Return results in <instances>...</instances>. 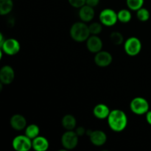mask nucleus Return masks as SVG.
<instances>
[{"instance_id": "nucleus-18", "label": "nucleus", "mask_w": 151, "mask_h": 151, "mask_svg": "<svg viewBox=\"0 0 151 151\" xmlns=\"http://www.w3.org/2000/svg\"><path fill=\"white\" fill-rule=\"evenodd\" d=\"M13 8V0H0V14L5 16L9 14Z\"/></svg>"}, {"instance_id": "nucleus-6", "label": "nucleus", "mask_w": 151, "mask_h": 151, "mask_svg": "<svg viewBox=\"0 0 151 151\" xmlns=\"http://www.w3.org/2000/svg\"><path fill=\"white\" fill-rule=\"evenodd\" d=\"M12 146L16 151H28L32 148V141L26 135H18L12 142Z\"/></svg>"}, {"instance_id": "nucleus-9", "label": "nucleus", "mask_w": 151, "mask_h": 151, "mask_svg": "<svg viewBox=\"0 0 151 151\" xmlns=\"http://www.w3.org/2000/svg\"><path fill=\"white\" fill-rule=\"evenodd\" d=\"M15 72L13 67L9 65L2 66L0 69V81L4 85H9L14 81Z\"/></svg>"}, {"instance_id": "nucleus-21", "label": "nucleus", "mask_w": 151, "mask_h": 151, "mask_svg": "<svg viewBox=\"0 0 151 151\" xmlns=\"http://www.w3.org/2000/svg\"><path fill=\"white\" fill-rule=\"evenodd\" d=\"M145 0H126V4L128 9L133 11H137L143 7Z\"/></svg>"}, {"instance_id": "nucleus-22", "label": "nucleus", "mask_w": 151, "mask_h": 151, "mask_svg": "<svg viewBox=\"0 0 151 151\" xmlns=\"http://www.w3.org/2000/svg\"><path fill=\"white\" fill-rule=\"evenodd\" d=\"M110 40L114 45H121L124 43V36L121 32L115 31L111 33Z\"/></svg>"}, {"instance_id": "nucleus-11", "label": "nucleus", "mask_w": 151, "mask_h": 151, "mask_svg": "<svg viewBox=\"0 0 151 151\" xmlns=\"http://www.w3.org/2000/svg\"><path fill=\"white\" fill-rule=\"evenodd\" d=\"M103 47V43L98 35H90L86 40V47L91 53H97L101 51Z\"/></svg>"}, {"instance_id": "nucleus-25", "label": "nucleus", "mask_w": 151, "mask_h": 151, "mask_svg": "<svg viewBox=\"0 0 151 151\" xmlns=\"http://www.w3.org/2000/svg\"><path fill=\"white\" fill-rule=\"evenodd\" d=\"M69 4L75 8H81L86 4V0H68Z\"/></svg>"}, {"instance_id": "nucleus-20", "label": "nucleus", "mask_w": 151, "mask_h": 151, "mask_svg": "<svg viewBox=\"0 0 151 151\" xmlns=\"http://www.w3.org/2000/svg\"><path fill=\"white\" fill-rule=\"evenodd\" d=\"M118 21L121 23H128L132 19L131 11L128 9H121L117 13Z\"/></svg>"}, {"instance_id": "nucleus-13", "label": "nucleus", "mask_w": 151, "mask_h": 151, "mask_svg": "<svg viewBox=\"0 0 151 151\" xmlns=\"http://www.w3.org/2000/svg\"><path fill=\"white\" fill-rule=\"evenodd\" d=\"M10 125L11 128L16 131H22L27 127V119L23 115L16 114L13 115L10 118Z\"/></svg>"}, {"instance_id": "nucleus-12", "label": "nucleus", "mask_w": 151, "mask_h": 151, "mask_svg": "<svg viewBox=\"0 0 151 151\" xmlns=\"http://www.w3.org/2000/svg\"><path fill=\"white\" fill-rule=\"evenodd\" d=\"M90 141L91 144L97 147L104 145L107 142V135L106 133L100 130L92 131L89 135Z\"/></svg>"}, {"instance_id": "nucleus-24", "label": "nucleus", "mask_w": 151, "mask_h": 151, "mask_svg": "<svg viewBox=\"0 0 151 151\" xmlns=\"http://www.w3.org/2000/svg\"><path fill=\"white\" fill-rule=\"evenodd\" d=\"M89 31L91 35H98L99 34L101 33L103 30V24L101 22H92L91 24L88 26Z\"/></svg>"}, {"instance_id": "nucleus-5", "label": "nucleus", "mask_w": 151, "mask_h": 151, "mask_svg": "<svg viewBox=\"0 0 151 151\" xmlns=\"http://www.w3.org/2000/svg\"><path fill=\"white\" fill-rule=\"evenodd\" d=\"M99 19L104 26L112 27L118 22L117 13H116L113 9H103L99 15Z\"/></svg>"}, {"instance_id": "nucleus-23", "label": "nucleus", "mask_w": 151, "mask_h": 151, "mask_svg": "<svg viewBox=\"0 0 151 151\" xmlns=\"http://www.w3.org/2000/svg\"><path fill=\"white\" fill-rule=\"evenodd\" d=\"M137 19L142 22H145L149 20L150 19V12L147 9L145 8V7H141L140 9H139L137 11Z\"/></svg>"}, {"instance_id": "nucleus-27", "label": "nucleus", "mask_w": 151, "mask_h": 151, "mask_svg": "<svg viewBox=\"0 0 151 151\" xmlns=\"http://www.w3.org/2000/svg\"><path fill=\"white\" fill-rule=\"evenodd\" d=\"M100 3V0H86V4L92 7H97Z\"/></svg>"}, {"instance_id": "nucleus-16", "label": "nucleus", "mask_w": 151, "mask_h": 151, "mask_svg": "<svg viewBox=\"0 0 151 151\" xmlns=\"http://www.w3.org/2000/svg\"><path fill=\"white\" fill-rule=\"evenodd\" d=\"M32 141V149L35 151H46L49 149L50 142L44 137L38 136Z\"/></svg>"}, {"instance_id": "nucleus-10", "label": "nucleus", "mask_w": 151, "mask_h": 151, "mask_svg": "<svg viewBox=\"0 0 151 151\" xmlns=\"http://www.w3.org/2000/svg\"><path fill=\"white\" fill-rule=\"evenodd\" d=\"M113 61V56L107 51H100L96 53L94 57V63L100 67H106Z\"/></svg>"}, {"instance_id": "nucleus-15", "label": "nucleus", "mask_w": 151, "mask_h": 151, "mask_svg": "<svg viewBox=\"0 0 151 151\" xmlns=\"http://www.w3.org/2000/svg\"><path fill=\"white\" fill-rule=\"evenodd\" d=\"M110 109L109 106L103 103H99L94 106L93 109V114L99 119H105L109 117L110 114Z\"/></svg>"}, {"instance_id": "nucleus-19", "label": "nucleus", "mask_w": 151, "mask_h": 151, "mask_svg": "<svg viewBox=\"0 0 151 151\" xmlns=\"http://www.w3.org/2000/svg\"><path fill=\"white\" fill-rule=\"evenodd\" d=\"M39 134L40 128L35 124H30L29 125H27L25 128V135L27 136L32 140L38 136H39Z\"/></svg>"}, {"instance_id": "nucleus-1", "label": "nucleus", "mask_w": 151, "mask_h": 151, "mask_svg": "<svg viewBox=\"0 0 151 151\" xmlns=\"http://www.w3.org/2000/svg\"><path fill=\"white\" fill-rule=\"evenodd\" d=\"M107 120L109 128L114 132L124 131L128 125V116L126 114L120 109L111 111Z\"/></svg>"}, {"instance_id": "nucleus-4", "label": "nucleus", "mask_w": 151, "mask_h": 151, "mask_svg": "<svg viewBox=\"0 0 151 151\" xmlns=\"http://www.w3.org/2000/svg\"><path fill=\"white\" fill-rule=\"evenodd\" d=\"M142 42L137 37H130L124 43V50L127 55L131 57L137 56L142 50Z\"/></svg>"}, {"instance_id": "nucleus-8", "label": "nucleus", "mask_w": 151, "mask_h": 151, "mask_svg": "<svg viewBox=\"0 0 151 151\" xmlns=\"http://www.w3.org/2000/svg\"><path fill=\"white\" fill-rule=\"evenodd\" d=\"M0 49L4 54L7 55H15L18 54L21 50V45L19 41L15 38H7L1 45Z\"/></svg>"}, {"instance_id": "nucleus-7", "label": "nucleus", "mask_w": 151, "mask_h": 151, "mask_svg": "<svg viewBox=\"0 0 151 151\" xmlns=\"http://www.w3.org/2000/svg\"><path fill=\"white\" fill-rule=\"evenodd\" d=\"M78 137L75 131H66L61 137V144L66 150H73L78 145Z\"/></svg>"}, {"instance_id": "nucleus-28", "label": "nucleus", "mask_w": 151, "mask_h": 151, "mask_svg": "<svg viewBox=\"0 0 151 151\" xmlns=\"http://www.w3.org/2000/svg\"><path fill=\"white\" fill-rule=\"evenodd\" d=\"M146 121H147L149 125H151V111H149L146 114Z\"/></svg>"}, {"instance_id": "nucleus-14", "label": "nucleus", "mask_w": 151, "mask_h": 151, "mask_svg": "<svg viewBox=\"0 0 151 151\" xmlns=\"http://www.w3.org/2000/svg\"><path fill=\"white\" fill-rule=\"evenodd\" d=\"M78 14L82 22L88 23L93 20L95 16V12H94V7L85 4L80 8Z\"/></svg>"}, {"instance_id": "nucleus-17", "label": "nucleus", "mask_w": 151, "mask_h": 151, "mask_svg": "<svg viewBox=\"0 0 151 151\" xmlns=\"http://www.w3.org/2000/svg\"><path fill=\"white\" fill-rule=\"evenodd\" d=\"M61 124L66 131H74L77 126L76 118L72 114H66L62 118Z\"/></svg>"}, {"instance_id": "nucleus-26", "label": "nucleus", "mask_w": 151, "mask_h": 151, "mask_svg": "<svg viewBox=\"0 0 151 151\" xmlns=\"http://www.w3.org/2000/svg\"><path fill=\"white\" fill-rule=\"evenodd\" d=\"M75 131L76 132V134H78V137H83V136H84L85 134H86V130L85 129L84 127L82 126L78 127L77 128H75Z\"/></svg>"}, {"instance_id": "nucleus-3", "label": "nucleus", "mask_w": 151, "mask_h": 151, "mask_svg": "<svg viewBox=\"0 0 151 151\" xmlns=\"http://www.w3.org/2000/svg\"><path fill=\"white\" fill-rule=\"evenodd\" d=\"M131 111L137 115L146 114L149 111L150 105L145 98L142 97H134L130 103Z\"/></svg>"}, {"instance_id": "nucleus-2", "label": "nucleus", "mask_w": 151, "mask_h": 151, "mask_svg": "<svg viewBox=\"0 0 151 151\" xmlns=\"http://www.w3.org/2000/svg\"><path fill=\"white\" fill-rule=\"evenodd\" d=\"M70 36L72 39L77 42H83L91 35L89 28L86 23L83 22H75L70 28Z\"/></svg>"}, {"instance_id": "nucleus-29", "label": "nucleus", "mask_w": 151, "mask_h": 151, "mask_svg": "<svg viewBox=\"0 0 151 151\" xmlns=\"http://www.w3.org/2000/svg\"><path fill=\"white\" fill-rule=\"evenodd\" d=\"M4 41H5V39L4 38V36H3V35L1 33H0V45H1V44L4 43Z\"/></svg>"}]
</instances>
